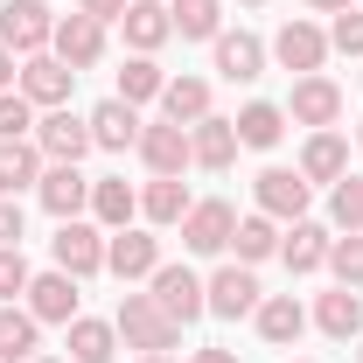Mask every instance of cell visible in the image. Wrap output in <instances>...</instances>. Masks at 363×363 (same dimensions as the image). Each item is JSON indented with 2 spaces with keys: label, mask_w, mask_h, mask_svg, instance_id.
Masks as SVG:
<instances>
[{
  "label": "cell",
  "mask_w": 363,
  "mask_h": 363,
  "mask_svg": "<svg viewBox=\"0 0 363 363\" xmlns=\"http://www.w3.org/2000/svg\"><path fill=\"white\" fill-rule=\"evenodd\" d=\"M112 328L126 335V350H140V357H168L182 342V321L154 301V294H126L119 301V315H112Z\"/></svg>",
  "instance_id": "6da1fadb"
},
{
  "label": "cell",
  "mask_w": 363,
  "mask_h": 363,
  "mask_svg": "<svg viewBox=\"0 0 363 363\" xmlns=\"http://www.w3.org/2000/svg\"><path fill=\"white\" fill-rule=\"evenodd\" d=\"M49 35H56V14H49L43 0H7V7H0V49H14V56H43Z\"/></svg>",
  "instance_id": "7a4b0ae2"
},
{
  "label": "cell",
  "mask_w": 363,
  "mask_h": 363,
  "mask_svg": "<svg viewBox=\"0 0 363 363\" xmlns=\"http://www.w3.org/2000/svg\"><path fill=\"white\" fill-rule=\"evenodd\" d=\"M70 84H77V70H70V63H63V56H21V98H28V105H35V112H56V105H70Z\"/></svg>",
  "instance_id": "3957f363"
},
{
  "label": "cell",
  "mask_w": 363,
  "mask_h": 363,
  "mask_svg": "<svg viewBox=\"0 0 363 363\" xmlns=\"http://www.w3.org/2000/svg\"><path fill=\"white\" fill-rule=\"evenodd\" d=\"M49 252H56V266L70 272V279H91V272H105V230L84 224V217H70V224H56Z\"/></svg>",
  "instance_id": "277c9868"
},
{
  "label": "cell",
  "mask_w": 363,
  "mask_h": 363,
  "mask_svg": "<svg viewBox=\"0 0 363 363\" xmlns=\"http://www.w3.org/2000/svg\"><path fill=\"white\" fill-rule=\"evenodd\" d=\"M252 196H259V210H266L272 224H301L308 217V182H301V168H259V182H252Z\"/></svg>",
  "instance_id": "5b68a950"
},
{
  "label": "cell",
  "mask_w": 363,
  "mask_h": 363,
  "mask_svg": "<svg viewBox=\"0 0 363 363\" xmlns=\"http://www.w3.org/2000/svg\"><path fill=\"white\" fill-rule=\"evenodd\" d=\"M230 238H238V210L230 203H196L189 217H182V245L196 252V259H217V252H230Z\"/></svg>",
  "instance_id": "8992f818"
},
{
  "label": "cell",
  "mask_w": 363,
  "mask_h": 363,
  "mask_svg": "<svg viewBox=\"0 0 363 363\" xmlns=\"http://www.w3.org/2000/svg\"><path fill=\"white\" fill-rule=\"evenodd\" d=\"M35 147H43V161H84L91 154V119H77L70 105H56V112H43L35 119Z\"/></svg>",
  "instance_id": "52a82bcc"
},
{
  "label": "cell",
  "mask_w": 363,
  "mask_h": 363,
  "mask_svg": "<svg viewBox=\"0 0 363 363\" xmlns=\"http://www.w3.org/2000/svg\"><path fill=\"white\" fill-rule=\"evenodd\" d=\"M203 301H210V315H224V321H238V315H259V279H252V266H217L210 279H203Z\"/></svg>",
  "instance_id": "ba28073f"
},
{
  "label": "cell",
  "mask_w": 363,
  "mask_h": 363,
  "mask_svg": "<svg viewBox=\"0 0 363 363\" xmlns=\"http://www.w3.org/2000/svg\"><path fill=\"white\" fill-rule=\"evenodd\" d=\"M154 266H161V238H154V230H112V238H105V272H119V279H126V286H133V279H154Z\"/></svg>",
  "instance_id": "9c48e42d"
},
{
  "label": "cell",
  "mask_w": 363,
  "mask_h": 363,
  "mask_svg": "<svg viewBox=\"0 0 363 363\" xmlns=\"http://www.w3.org/2000/svg\"><path fill=\"white\" fill-rule=\"evenodd\" d=\"M147 294H154V301H161V308H168V315H175L182 328L210 315V301H203V279H196L189 266H154V279H147Z\"/></svg>",
  "instance_id": "30bf717a"
},
{
  "label": "cell",
  "mask_w": 363,
  "mask_h": 363,
  "mask_svg": "<svg viewBox=\"0 0 363 363\" xmlns=\"http://www.w3.org/2000/svg\"><path fill=\"white\" fill-rule=\"evenodd\" d=\"M140 161H147V175H182L196 154H189V126H175V119H154V126H140Z\"/></svg>",
  "instance_id": "8fae6325"
},
{
  "label": "cell",
  "mask_w": 363,
  "mask_h": 363,
  "mask_svg": "<svg viewBox=\"0 0 363 363\" xmlns=\"http://www.w3.org/2000/svg\"><path fill=\"white\" fill-rule=\"evenodd\" d=\"M49 56H63L70 70H91V63L105 56V21H91V14H56Z\"/></svg>",
  "instance_id": "7c38bea8"
},
{
  "label": "cell",
  "mask_w": 363,
  "mask_h": 363,
  "mask_svg": "<svg viewBox=\"0 0 363 363\" xmlns=\"http://www.w3.org/2000/svg\"><path fill=\"white\" fill-rule=\"evenodd\" d=\"M35 196H43V210L56 217V224H70L77 210H91V182L77 175V161H49L43 182H35Z\"/></svg>",
  "instance_id": "4fadbf2b"
},
{
  "label": "cell",
  "mask_w": 363,
  "mask_h": 363,
  "mask_svg": "<svg viewBox=\"0 0 363 363\" xmlns=\"http://www.w3.org/2000/svg\"><path fill=\"white\" fill-rule=\"evenodd\" d=\"M272 56H279V70L315 77L321 63H328V28H315V21H286V28L272 35Z\"/></svg>",
  "instance_id": "5bb4252c"
},
{
  "label": "cell",
  "mask_w": 363,
  "mask_h": 363,
  "mask_svg": "<svg viewBox=\"0 0 363 363\" xmlns=\"http://www.w3.org/2000/svg\"><path fill=\"white\" fill-rule=\"evenodd\" d=\"M210 49H217V77H230V84H259L266 77V43L252 28H224Z\"/></svg>",
  "instance_id": "9a60e30c"
},
{
  "label": "cell",
  "mask_w": 363,
  "mask_h": 363,
  "mask_svg": "<svg viewBox=\"0 0 363 363\" xmlns=\"http://www.w3.org/2000/svg\"><path fill=\"white\" fill-rule=\"evenodd\" d=\"M286 119H294V126H315V133H328V126H335V119H342V91L328 84V77H301V84H294V98H286Z\"/></svg>",
  "instance_id": "2e32d148"
},
{
  "label": "cell",
  "mask_w": 363,
  "mask_h": 363,
  "mask_svg": "<svg viewBox=\"0 0 363 363\" xmlns=\"http://www.w3.org/2000/svg\"><path fill=\"white\" fill-rule=\"evenodd\" d=\"M91 147H105V154H126V147H140V105H126V98H105V105H91Z\"/></svg>",
  "instance_id": "e0dca14e"
},
{
  "label": "cell",
  "mask_w": 363,
  "mask_h": 363,
  "mask_svg": "<svg viewBox=\"0 0 363 363\" xmlns=\"http://www.w3.org/2000/svg\"><path fill=\"white\" fill-rule=\"evenodd\" d=\"M21 301H28V315H35V321H63V328H70V321H77V279H70L63 266H56V272H35Z\"/></svg>",
  "instance_id": "ac0fdd59"
},
{
  "label": "cell",
  "mask_w": 363,
  "mask_h": 363,
  "mask_svg": "<svg viewBox=\"0 0 363 363\" xmlns=\"http://www.w3.org/2000/svg\"><path fill=\"white\" fill-rule=\"evenodd\" d=\"M350 175V140L335 133V126H328V133H308V147H301V182H308V189H328V182H342Z\"/></svg>",
  "instance_id": "d6986e66"
},
{
  "label": "cell",
  "mask_w": 363,
  "mask_h": 363,
  "mask_svg": "<svg viewBox=\"0 0 363 363\" xmlns=\"http://www.w3.org/2000/svg\"><path fill=\"white\" fill-rule=\"evenodd\" d=\"M119 35L133 56H154V49L175 35V21H168V0H133L126 14H119Z\"/></svg>",
  "instance_id": "ffe728a7"
},
{
  "label": "cell",
  "mask_w": 363,
  "mask_h": 363,
  "mask_svg": "<svg viewBox=\"0 0 363 363\" xmlns=\"http://www.w3.org/2000/svg\"><path fill=\"white\" fill-rule=\"evenodd\" d=\"M189 154H196V168L224 175L230 161H238V126L217 119V112H210V119H196V126H189Z\"/></svg>",
  "instance_id": "44dd1931"
},
{
  "label": "cell",
  "mask_w": 363,
  "mask_h": 363,
  "mask_svg": "<svg viewBox=\"0 0 363 363\" xmlns=\"http://www.w3.org/2000/svg\"><path fill=\"white\" fill-rule=\"evenodd\" d=\"M259 335H266L272 350H294V342H301V335H308V308H301V301H294V294H266V301H259Z\"/></svg>",
  "instance_id": "7402d4cb"
},
{
  "label": "cell",
  "mask_w": 363,
  "mask_h": 363,
  "mask_svg": "<svg viewBox=\"0 0 363 363\" xmlns=\"http://www.w3.org/2000/svg\"><path fill=\"white\" fill-rule=\"evenodd\" d=\"M315 328L328 335V342H357V335H363V294H357V286L321 294V301H315Z\"/></svg>",
  "instance_id": "603a6c76"
},
{
  "label": "cell",
  "mask_w": 363,
  "mask_h": 363,
  "mask_svg": "<svg viewBox=\"0 0 363 363\" xmlns=\"http://www.w3.org/2000/svg\"><path fill=\"white\" fill-rule=\"evenodd\" d=\"M189 210H196V196L182 189V175H154V182H147V189H140V217H147V224H154V230L182 224Z\"/></svg>",
  "instance_id": "cb8c5ba5"
},
{
  "label": "cell",
  "mask_w": 363,
  "mask_h": 363,
  "mask_svg": "<svg viewBox=\"0 0 363 363\" xmlns=\"http://www.w3.org/2000/svg\"><path fill=\"white\" fill-rule=\"evenodd\" d=\"M328 224H315V217H301V224L279 238V259H286V272H321L328 266Z\"/></svg>",
  "instance_id": "d4e9b609"
},
{
  "label": "cell",
  "mask_w": 363,
  "mask_h": 363,
  "mask_svg": "<svg viewBox=\"0 0 363 363\" xmlns=\"http://www.w3.org/2000/svg\"><path fill=\"white\" fill-rule=\"evenodd\" d=\"M91 217H98L105 230H126L140 217V189L119 182V175H98V182H91Z\"/></svg>",
  "instance_id": "484cf974"
},
{
  "label": "cell",
  "mask_w": 363,
  "mask_h": 363,
  "mask_svg": "<svg viewBox=\"0 0 363 363\" xmlns=\"http://www.w3.org/2000/svg\"><path fill=\"white\" fill-rule=\"evenodd\" d=\"M230 126H238V147H252V154H272V147H279V133H286V105H266V98H252V105H245Z\"/></svg>",
  "instance_id": "4316f807"
},
{
  "label": "cell",
  "mask_w": 363,
  "mask_h": 363,
  "mask_svg": "<svg viewBox=\"0 0 363 363\" xmlns=\"http://www.w3.org/2000/svg\"><path fill=\"white\" fill-rule=\"evenodd\" d=\"M43 147L35 140H0V196H21V189H35L43 182Z\"/></svg>",
  "instance_id": "83f0119b"
},
{
  "label": "cell",
  "mask_w": 363,
  "mask_h": 363,
  "mask_svg": "<svg viewBox=\"0 0 363 363\" xmlns=\"http://www.w3.org/2000/svg\"><path fill=\"white\" fill-rule=\"evenodd\" d=\"M168 21H175L182 43H217L224 35V0H168Z\"/></svg>",
  "instance_id": "f1b7e54d"
},
{
  "label": "cell",
  "mask_w": 363,
  "mask_h": 363,
  "mask_svg": "<svg viewBox=\"0 0 363 363\" xmlns=\"http://www.w3.org/2000/svg\"><path fill=\"white\" fill-rule=\"evenodd\" d=\"M161 119H175V126L210 119V77H168V91H161Z\"/></svg>",
  "instance_id": "f546056e"
},
{
  "label": "cell",
  "mask_w": 363,
  "mask_h": 363,
  "mask_svg": "<svg viewBox=\"0 0 363 363\" xmlns=\"http://www.w3.org/2000/svg\"><path fill=\"white\" fill-rule=\"evenodd\" d=\"M112 350H119L112 321H91V315L70 321V363H112Z\"/></svg>",
  "instance_id": "4dcf8cb0"
},
{
  "label": "cell",
  "mask_w": 363,
  "mask_h": 363,
  "mask_svg": "<svg viewBox=\"0 0 363 363\" xmlns=\"http://www.w3.org/2000/svg\"><path fill=\"white\" fill-rule=\"evenodd\" d=\"M238 266H259V259H272L279 252V224H272L266 210H252V217H238Z\"/></svg>",
  "instance_id": "1f68e13d"
},
{
  "label": "cell",
  "mask_w": 363,
  "mask_h": 363,
  "mask_svg": "<svg viewBox=\"0 0 363 363\" xmlns=\"http://www.w3.org/2000/svg\"><path fill=\"white\" fill-rule=\"evenodd\" d=\"M161 91H168V70H161L154 56H126V70H119V91H112V98L147 105V98H161Z\"/></svg>",
  "instance_id": "d6a6232c"
},
{
  "label": "cell",
  "mask_w": 363,
  "mask_h": 363,
  "mask_svg": "<svg viewBox=\"0 0 363 363\" xmlns=\"http://www.w3.org/2000/svg\"><path fill=\"white\" fill-rule=\"evenodd\" d=\"M35 328H43V321L28 315V308H0V363H28L35 357Z\"/></svg>",
  "instance_id": "836d02e7"
},
{
  "label": "cell",
  "mask_w": 363,
  "mask_h": 363,
  "mask_svg": "<svg viewBox=\"0 0 363 363\" xmlns=\"http://www.w3.org/2000/svg\"><path fill=\"white\" fill-rule=\"evenodd\" d=\"M328 224L335 230H363V175L328 182Z\"/></svg>",
  "instance_id": "e575fe53"
},
{
  "label": "cell",
  "mask_w": 363,
  "mask_h": 363,
  "mask_svg": "<svg viewBox=\"0 0 363 363\" xmlns=\"http://www.w3.org/2000/svg\"><path fill=\"white\" fill-rule=\"evenodd\" d=\"M328 272H335V286H363V230H342L328 245Z\"/></svg>",
  "instance_id": "d590c367"
},
{
  "label": "cell",
  "mask_w": 363,
  "mask_h": 363,
  "mask_svg": "<svg viewBox=\"0 0 363 363\" xmlns=\"http://www.w3.org/2000/svg\"><path fill=\"white\" fill-rule=\"evenodd\" d=\"M28 259H21V245H0V308H14L21 294H28Z\"/></svg>",
  "instance_id": "8d00e7d4"
},
{
  "label": "cell",
  "mask_w": 363,
  "mask_h": 363,
  "mask_svg": "<svg viewBox=\"0 0 363 363\" xmlns=\"http://www.w3.org/2000/svg\"><path fill=\"white\" fill-rule=\"evenodd\" d=\"M35 133V105L21 91H0V140H28Z\"/></svg>",
  "instance_id": "74e56055"
},
{
  "label": "cell",
  "mask_w": 363,
  "mask_h": 363,
  "mask_svg": "<svg viewBox=\"0 0 363 363\" xmlns=\"http://www.w3.org/2000/svg\"><path fill=\"white\" fill-rule=\"evenodd\" d=\"M328 49H342V56H363V7H342V14H335V28H328Z\"/></svg>",
  "instance_id": "f35d334b"
},
{
  "label": "cell",
  "mask_w": 363,
  "mask_h": 363,
  "mask_svg": "<svg viewBox=\"0 0 363 363\" xmlns=\"http://www.w3.org/2000/svg\"><path fill=\"white\" fill-rule=\"evenodd\" d=\"M0 245H21V203L0 196Z\"/></svg>",
  "instance_id": "ab89813d"
},
{
  "label": "cell",
  "mask_w": 363,
  "mask_h": 363,
  "mask_svg": "<svg viewBox=\"0 0 363 363\" xmlns=\"http://www.w3.org/2000/svg\"><path fill=\"white\" fill-rule=\"evenodd\" d=\"M133 0H77V14H91V21H119Z\"/></svg>",
  "instance_id": "60d3db41"
},
{
  "label": "cell",
  "mask_w": 363,
  "mask_h": 363,
  "mask_svg": "<svg viewBox=\"0 0 363 363\" xmlns=\"http://www.w3.org/2000/svg\"><path fill=\"white\" fill-rule=\"evenodd\" d=\"M21 84V56H14V49H0V91H14Z\"/></svg>",
  "instance_id": "b9f144b4"
},
{
  "label": "cell",
  "mask_w": 363,
  "mask_h": 363,
  "mask_svg": "<svg viewBox=\"0 0 363 363\" xmlns=\"http://www.w3.org/2000/svg\"><path fill=\"white\" fill-rule=\"evenodd\" d=\"M189 363H238V350H196Z\"/></svg>",
  "instance_id": "7bdbcfd3"
},
{
  "label": "cell",
  "mask_w": 363,
  "mask_h": 363,
  "mask_svg": "<svg viewBox=\"0 0 363 363\" xmlns=\"http://www.w3.org/2000/svg\"><path fill=\"white\" fill-rule=\"evenodd\" d=\"M315 14H342V7H357V0H308Z\"/></svg>",
  "instance_id": "ee69618b"
},
{
  "label": "cell",
  "mask_w": 363,
  "mask_h": 363,
  "mask_svg": "<svg viewBox=\"0 0 363 363\" xmlns=\"http://www.w3.org/2000/svg\"><path fill=\"white\" fill-rule=\"evenodd\" d=\"M28 363H70V357H28Z\"/></svg>",
  "instance_id": "f6af8a7d"
},
{
  "label": "cell",
  "mask_w": 363,
  "mask_h": 363,
  "mask_svg": "<svg viewBox=\"0 0 363 363\" xmlns=\"http://www.w3.org/2000/svg\"><path fill=\"white\" fill-rule=\"evenodd\" d=\"M140 363H175V357H140Z\"/></svg>",
  "instance_id": "bcb514c9"
},
{
  "label": "cell",
  "mask_w": 363,
  "mask_h": 363,
  "mask_svg": "<svg viewBox=\"0 0 363 363\" xmlns=\"http://www.w3.org/2000/svg\"><path fill=\"white\" fill-rule=\"evenodd\" d=\"M357 147H363V119H357Z\"/></svg>",
  "instance_id": "7dc6e473"
},
{
  "label": "cell",
  "mask_w": 363,
  "mask_h": 363,
  "mask_svg": "<svg viewBox=\"0 0 363 363\" xmlns=\"http://www.w3.org/2000/svg\"><path fill=\"white\" fill-rule=\"evenodd\" d=\"M245 7H266V0H245Z\"/></svg>",
  "instance_id": "c3c4849f"
},
{
  "label": "cell",
  "mask_w": 363,
  "mask_h": 363,
  "mask_svg": "<svg viewBox=\"0 0 363 363\" xmlns=\"http://www.w3.org/2000/svg\"><path fill=\"white\" fill-rule=\"evenodd\" d=\"M357 363H363V350H357Z\"/></svg>",
  "instance_id": "681fc988"
}]
</instances>
